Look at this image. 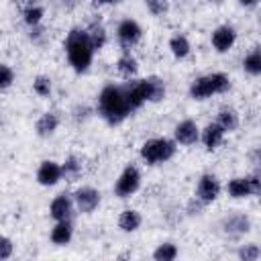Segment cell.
<instances>
[{
    "label": "cell",
    "instance_id": "obj_8",
    "mask_svg": "<svg viewBox=\"0 0 261 261\" xmlns=\"http://www.w3.org/2000/svg\"><path fill=\"white\" fill-rule=\"evenodd\" d=\"M220 190H222V186L214 173H202L198 179V186H196V198L208 206L220 196Z\"/></svg>",
    "mask_w": 261,
    "mask_h": 261
},
{
    "label": "cell",
    "instance_id": "obj_1",
    "mask_svg": "<svg viewBox=\"0 0 261 261\" xmlns=\"http://www.w3.org/2000/svg\"><path fill=\"white\" fill-rule=\"evenodd\" d=\"M98 114L110 126H116V124H120L128 118L130 110H128L122 86L108 84L100 90V94H98Z\"/></svg>",
    "mask_w": 261,
    "mask_h": 261
},
{
    "label": "cell",
    "instance_id": "obj_23",
    "mask_svg": "<svg viewBox=\"0 0 261 261\" xmlns=\"http://www.w3.org/2000/svg\"><path fill=\"white\" fill-rule=\"evenodd\" d=\"M116 71H118L124 80H130V77H135L137 71H139V61H137L130 53H122V55L118 57V61H116Z\"/></svg>",
    "mask_w": 261,
    "mask_h": 261
},
{
    "label": "cell",
    "instance_id": "obj_11",
    "mask_svg": "<svg viewBox=\"0 0 261 261\" xmlns=\"http://www.w3.org/2000/svg\"><path fill=\"white\" fill-rule=\"evenodd\" d=\"M73 206L84 212V214H92L98 206H100V192L92 186H82L73 192Z\"/></svg>",
    "mask_w": 261,
    "mask_h": 261
},
{
    "label": "cell",
    "instance_id": "obj_30",
    "mask_svg": "<svg viewBox=\"0 0 261 261\" xmlns=\"http://www.w3.org/2000/svg\"><path fill=\"white\" fill-rule=\"evenodd\" d=\"M33 92L37 96H41V98L49 96L51 94V77L49 75H37L33 80Z\"/></svg>",
    "mask_w": 261,
    "mask_h": 261
},
{
    "label": "cell",
    "instance_id": "obj_29",
    "mask_svg": "<svg viewBox=\"0 0 261 261\" xmlns=\"http://www.w3.org/2000/svg\"><path fill=\"white\" fill-rule=\"evenodd\" d=\"M237 255H239V261H257L261 255V249L257 243H247V245H241Z\"/></svg>",
    "mask_w": 261,
    "mask_h": 261
},
{
    "label": "cell",
    "instance_id": "obj_27",
    "mask_svg": "<svg viewBox=\"0 0 261 261\" xmlns=\"http://www.w3.org/2000/svg\"><path fill=\"white\" fill-rule=\"evenodd\" d=\"M177 245L171 241H165L161 245H157V249L153 251V261H175L177 259Z\"/></svg>",
    "mask_w": 261,
    "mask_h": 261
},
{
    "label": "cell",
    "instance_id": "obj_22",
    "mask_svg": "<svg viewBox=\"0 0 261 261\" xmlns=\"http://www.w3.org/2000/svg\"><path fill=\"white\" fill-rule=\"evenodd\" d=\"M169 51H171V55L175 59H186L190 55V51H192V45H190V41H188L186 35L177 33V35H173L169 39Z\"/></svg>",
    "mask_w": 261,
    "mask_h": 261
},
{
    "label": "cell",
    "instance_id": "obj_14",
    "mask_svg": "<svg viewBox=\"0 0 261 261\" xmlns=\"http://www.w3.org/2000/svg\"><path fill=\"white\" fill-rule=\"evenodd\" d=\"M73 198L69 194H57L51 204H49V216L55 220V222H63V220H71V214H73Z\"/></svg>",
    "mask_w": 261,
    "mask_h": 261
},
{
    "label": "cell",
    "instance_id": "obj_26",
    "mask_svg": "<svg viewBox=\"0 0 261 261\" xmlns=\"http://www.w3.org/2000/svg\"><path fill=\"white\" fill-rule=\"evenodd\" d=\"M43 16H45V8H43L41 4H27L24 10H22V20H24L31 29L39 27L41 20H43Z\"/></svg>",
    "mask_w": 261,
    "mask_h": 261
},
{
    "label": "cell",
    "instance_id": "obj_16",
    "mask_svg": "<svg viewBox=\"0 0 261 261\" xmlns=\"http://www.w3.org/2000/svg\"><path fill=\"white\" fill-rule=\"evenodd\" d=\"M84 31H86L88 41H90V45H92L94 51H100V49L106 45L108 33H106V27H104V22H102L100 18H92L90 24H88Z\"/></svg>",
    "mask_w": 261,
    "mask_h": 261
},
{
    "label": "cell",
    "instance_id": "obj_35",
    "mask_svg": "<svg viewBox=\"0 0 261 261\" xmlns=\"http://www.w3.org/2000/svg\"><path fill=\"white\" fill-rule=\"evenodd\" d=\"M45 37V31L41 29V24L39 27H35V29H31V39L35 41V43H41V39Z\"/></svg>",
    "mask_w": 261,
    "mask_h": 261
},
{
    "label": "cell",
    "instance_id": "obj_12",
    "mask_svg": "<svg viewBox=\"0 0 261 261\" xmlns=\"http://www.w3.org/2000/svg\"><path fill=\"white\" fill-rule=\"evenodd\" d=\"M210 43H212L216 53L230 51L237 43V29L232 24H218L210 35Z\"/></svg>",
    "mask_w": 261,
    "mask_h": 261
},
{
    "label": "cell",
    "instance_id": "obj_10",
    "mask_svg": "<svg viewBox=\"0 0 261 261\" xmlns=\"http://www.w3.org/2000/svg\"><path fill=\"white\" fill-rule=\"evenodd\" d=\"M122 90H124V98L130 112L139 110L145 102H149V88L145 80H133L126 86H122Z\"/></svg>",
    "mask_w": 261,
    "mask_h": 261
},
{
    "label": "cell",
    "instance_id": "obj_25",
    "mask_svg": "<svg viewBox=\"0 0 261 261\" xmlns=\"http://www.w3.org/2000/svg\"><path fill=\"white\" fill-rule=\"evenodd\" d=\"M145 82H147V88H149V102H161L167 94L165 82L159 75H149V77H145Z\"/></svg>",
    "mask_w": 261,
    "mask_h": 261
},
{
    "label": "cell",
    "instance_id": "obj_24",
    "mask_svg": "<svg viewBox=\"0 0 261 261\" xmlns=\"http://www.w3.org/2000/svg\"><path fill=\"white\" fill-rule=\"evenodd\" d=\"M243 69H245L249 75H253V77H257V75L261 73V49H259V47H253V49L245 55V59H243Z\"/></svg>",
    "mask_w": 261,
    "mask_h": 261
},
{
    "label": "cell",
    "instance_id": "obj_31",
    "mask_svg": "<svg viewBox=\"0 0 261 261\" xmlns=\"http://www.w3.org/2000/svg\"><path fill=\"white\" fill-rule=\"evenodd\" d=\"M14 84V69L6 63H0V90H8Z\"/></svg>",
    "mask_w": 261,
    "mask_h": 261
},
{
    "label": "cell",
    "instance_id": "obj_19",
    "mask_svg": "<svg viewBox=\"0 0 261 261\" xmlns=\"http://www.w3.org/2000/svg\"><path fill=\"white\" fill-rule=\"evenodd\" d=\"M57 128H59V116L55 112H43L35 122V130L41 139H47V137L55 135Z\"/></svg>",
    "mask_w": 261,
    "mask_h": 261
},
{
    "label": "cell",
    "instance_id": "obj_36",
    "mask_svg": "<svg viewBox=\"0 0 261 261\" xmlns=\"http://www.w3.org/2000/svg\"><path fill=\"white\" fill-rule=\"evenodd\" d=\"M118 261H128V259H118Z\"/></svg>",
    "mask_w": 261,
    "mask_h": 261
},
{
    "label": "cell",
    "instance_id": "obj_13",
    "mask_svg": "<svg viewBox=\"0 0 261 261\" xmlns=\"http://www.w3.org/2000/svg\"><path fill=\"white\" fill-rule=\"evenodd\" d=\"M173 141H175V145H184V147L196 145L200 141V126L192 118L177 122L173 128Z\"/></svg>",
    "mask_w": 261,
    "mask_h": 261
},
{
    "label": "cell",
    "instance_id": "obj_2",
    "mask_svg": "<svg viewBox=\"0 0 261 261\" xmlns=\"http://www.w3.org/2000/svg\"><path fill=\"white\" fill-rule=\"evenodd\" d=\"M63 49H65V55H67V61L71 65L73 71L77 73H84L90 69L92 65V59H94V49L88 41V35L82 27H73L67 37H65V43H63Z\"/></svg>",
    "mask_w": 261,
    "mask_h": 261
},
{
    "label": "cell",
    "instance_id": "obj_20",
    "mask_svg": "<svg viewBox=\"0 0 261 261\" xmlns=\"http://www.w3.org/2000/svg\"><path fill=\"white\" fill-rule=\"evenodd\" d=\"M141 222H143V216H141V212L135 210V208H124V210L118 214V228H120L122 232H135V230H139Z\"/></svg>",
    "mask_w": 261,
    "mask_h": 261
},
{
    "label": "cell",
    "instance_id": "obj_21",
    "mask_svg": "<svg viewBox=\"0 0 261 261\" xmlns=\"http://www.w3.org/2000/svg\"><path fill=\"white\" fill-rule=\"evenodd\" d=\"M71 237H73V224H71V220H63V222H55L53 224V228H51V232H49V239H51V243L53 245H67L69 241H71Z\"/></svg>",
    "mask_w": 261,
    "mask_h": 261
},
{
    "label": "cell",
    "instance_id": "obj_17",
    "mask_svg": "<svg viewBox=\"0 0 261 261\" xmlns=\"http://www.w3.org/2000/svg\"><path fill=\"white\" fill-rule=\"evenodd\" d=\"M224 130L216 124V122H208L202 130H200V141H202V145L208 149V151H214V149H218L220 147V143L224 141Z\"/></svg>",
    "mask_w": 261,
    "mask_h": 261
},
{
    "label": "cell",
    "instance_id": "obj_9",
    "mask_svg": "<svg viewBox=\"0 0 261 261\" xmlns=\"http://www.w3.org/2000/svg\"><path fill=\"white\" fill-rule=\"evenodd\" d=\"M251 226H253V222H251V218L245 212H234V214H228V216H224L220 220L222 232L226 237H232V239L247 234L251 230Z\"/></svg>",
    "mask_w": 261,
    "mask_h": 261
},
{
    "label": "cell",
    "instance_id": "obj_28",
    "mask_svg": "<svg viewBox=\"0 0 261 261\" xmlns=\"http://www.w3.org/2000/svg\"><path fill=\"white\" fill-rule=\"evenodd\" d=\"M80 171H82V161H80L75 155H69V157L61 163V173H63V177L73 179V177L80 175Z\"/></svg>",
    "mask_w": 261,
    "mask_h": 261
},
{
    "label": "cell",
    "instance_id": "obj_18",
    "mask_svg": "<svg viewBox=\"0 0 261 261\" xmlns=\"http://www.w3.org/2000/svg\"><path fill=\"white\" fill-rule=\"evenodd\" d=\"M224 133H232L239 128L241 124V114L232 108V106H222L218 112H216V120H214Z\"/></svg>",
    "mask_w": 261,
    "mask_h": 261
},
{
    "label": "cell",
    "instance_id": "obj_3",
    "mask_svg": "<svg viewBox=\"0 0 261 261\" xmlns=\"http://www.w3.org/2000/svg\"><path fill=\"white\" fill-rule=\"evenodd\" d=\"M230 88V77L222 71H214V73H206L196 77L190 84V96L194 100H206L214 94H224Z\"/></svg>",
    "mask_w": 261,
    "mask_h": 261
},
{
    "label": "cell",
    "instance_id": "obj_34",
    "mask_svg": "<svg viewBox=\"0 0 261 261\" xmlns=\"http://www.w3.org/2000/svg\"><path fill=\"white\" fill-rule=\"evenodd\" d=\"M204 206H206V204H202V202H200V200L194 196V198L188 202V206H186V212H188L190 216H194V214H202Z\"/></svg>",
    "mask_w": 261,
    "mask_h": 261
},
{
    "label": "cell",
    "instance_id": "obj_7",
    "mask_svg": "<svg viewBox=\"0 0 261 261\" xmlns=\"http://www.w3.org/2000/svg\"><path fill=\"white\" fill-rule=\"evenodd\" d=\"M143 37V29L135 18H122L116 27V39L120 43V47L124 49V53H128L130 47H135Z\"/></svg>",
    "mask_w": 261,
    "mask_h": 261
},
{
    "label": "cell",
    "instance_id": "obj_6",
    "mask_svg": "<svg viewBox=\"0 0 261 261\" xmlns=\"http://www.w3.org/2000/svg\"><path fill=\"white\" fill-rule=\"evenodd\" d=\"M259 190H261V179H259L257 173L245 175V177H232L226 184V192L234 200H243V198L255 196V194H259Z\"/></svg>",
    "mask_w": 261,
    "mask_h": 261
},
{
    "label": "cell",
    "instance_id": "obj_32",
    "mask_svg": "<svg viewBox=\"0 0 261 261\" xmlns=\"http://www.w3.org/2000/svg\"><path fill=\"white\" fill-rule=\"evenodd\" d=\"M12 253H14V243H12L8 237L0 234V261L10 259V257H12Z\"/></svg>",
    "mask_w": 261,
    "mask_h": 261
},
{
    "label": "cell",
    "instance_id": "obj_4",
    "mask_svg": "<svg viewBox=\"0 0 261 261\" xmlns=\"http://www.w3.org/2000/svg\"><path fill=\"white\" fill-rule=\"evenodd\" d=\"M175 151H177V145L173 139L155 137V139H149L141 145L139 155L147 165H159V163L169 161L175 155Z\"/></svg>",
    "mask_w": 261,
    "mask_h": 261
},
{
    "label": "cell",
    "instance_id": "obj_5",
    "mask_svg": "<svg viewBox=\"0 0 261 261\" xmlns=\"http://www.w3.org/2000/svg\"><path fill=\"white\" fill-rule=\"evenodd\" d=\"M139 188H141V171H139V167L137 165H126L120 171V175H118V179L114 184V194L118 198H130L133 194L139 192Z\"/></svg>",
    "mask_w": 261,
    "mask_h": 261
},
{
    "label": "cell",
    "instance_id": "obj_33",
    "mask_svg": "<svg viewBox=\"0 0 261 261\" xmlns=\"http://www.w3.org/2000/svg\"><path fill=\"white\" fill-rule=\"evenodd\" d=\"M169 8V4L165 0H147V10L153 14V16H161L165 14Z\"/></svg>",
    "mask_w": 261,
    "mask_h": 261
},
{
    "label": "cell",
    "instance_id": "obj_15",
    "mask_svg": "<svg viewBox=\"0 0 261 261\" xmlns=\"http://www.w3.org/2000/svg\"><path fill=\"white\" fill-rule=\"evenodd\" d=\"M61 177H63V173H61V163H57V161H53V159L41 161V165H39V169H37V181H39L41 186L51 188V186H55Z\"/></svg>",
    "mask_w": 261,
    "mask_h": 261
}]
</instances>
